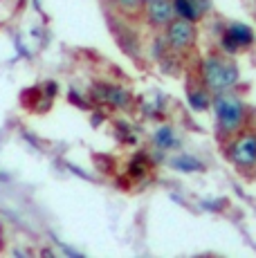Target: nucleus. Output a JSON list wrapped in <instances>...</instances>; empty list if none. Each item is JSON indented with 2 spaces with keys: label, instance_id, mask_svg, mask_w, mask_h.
<instances>
[{
  "label": "nucleus",
  "instance_id": "6",
  "mask_svg": "<svg viewBox=\"0 0 256 258\" xmlns=\"http://www.w3.org/2000/svg\"><path fill=\"white\" fill-rule=\"evenodd\" d=\"M142 18H144L151 29H155V32H164L166 25L175 18L173 5H171V0H151V3L144 5V14H142Z\"/></svg>",
  "mask_w": 256,
  "mask_h": 258
},
{
  "label": "nucleus",
  "instance_id": "12",
  "mask_svg": "<svg viewBox=\"0 0 256 258\" xmlns=\"http://www.w3.org/2000/svg\"><path fill=\"white\" fill-rule=\"evenodd\" d=\"M171 166L178 168V171H184V173H194V171H205L203 162H198L196 157L191 155H178L171 160Z\"/></svg>",
  "mask_w": 256,
  "mask_h": 258
},
{
  "label": "nucleus",
  "instance_id": "9",
  "mask_svg": "<svg viewBox=\"0 0 256 258\" xmlns=\"http://www.w3.org/2000/svg\"><path fill=\"white\" fill-rule=\"evenodd\" d=\"M112 9L124 18H142L144 14V0H110Z\"/></svg>",
  "mask_w": 256,
  "mask_h": 258
},
{
  "label": "nucleus",
  "instance_id": "1",
  "mask_svg": "<svg viewBox=\"0 0 256 258\" xmlns=\"http://www.w3.org/2000/svg\"><path fill=\"white\" fill-rule=\"evenodd\" d=\"M211 110L216 117V135L220 142H229L245 128L249 117V108L238 94L231 90L211 94Z\"/></svg>",
  "mask_w": 256,
  "mask_h": 258
},
{
  "label": "nucleus",
  "instance_id": "4",
  "mask_svg": "<svg viewBox=\"0 0 256 258\" xmlns=\"http://www.w3.org/2000/svg\"><path fill=\"white\" fill-rule=\"evenodd\" d=\"M164 41L171 47V52H175L178 56L180 54H186L198 43V27H196V23L186 21V18L175 16L164 27Z\"/></svg>",
  "mask_w": 256,
  "mask_h": 258
},
{
  "label": "nucleus",
  "instance_id": "5",
  "mask_svg": "<svg viewBox=\"0 0 256 258\" xmlns=\"http://www.w3.org/2000/svg\"><path fill=\"white\" fill-rule=\"evenodd\" d=\"M218 43H220V52L234 56V54L243 52V49H249L254 45V32H252V27L245 23H229L227 27L223 29V34H220Z\"/></svg>",
  "mask_w": 256,
  "mask_h": 258
},
{
  "label": "nucleus",
  "instance_id": "13",
  "mask_svg": "<svg viewBox=\"0 0 256 258\" xmlns=\"http://www.w3.org/2000/svg\"><path fill=\"white\" fill-rule=\"evenodd\" d=\"M128 173H131L133 177H140L146 173V157L144 155H137L135 160H131V164H128Z\"/></svg>",
  "mask_w": 256,
  "mask_h": 258
},
{
  "label": "nucleus",
  "instance_id": "3",
  "mask_svg": "<svg viewBox=\"0 0 256 258\" xmlns=\"http://www.w3.org/2000/svg\"><path fill=\"white\" fill-rule=\"evenodd\" d=\"M225 155L240 173L256 171V131H240L225 142Z\"/></svg>",
  "mask_w": 256,
  "mask_h": 258
},
{
  "label": "nucleus",
  "instance_id": "11",
  "mask_svg": "<svg viewBox=\"0 0 256 258\" xmlns=\"http://www.w3.org/2000/svg\"><path fill=\"white\" fill-rule=\"evenodd\" d=\"M153 144L160 151H171V148L178 144V140H175V133L171 126H162L160 131L153 135Z\"/></svg>",
  "mask_w": 256,
  "mask_h": 258
},
{
  "label": "nucleus",
  "instance_id": "15",
  "mask_svg": "<svg viewBox=\"0 0 256 258\" xmlns=\"http://www.w3.org/2000/svg\"><path fill=\"white\" fill-rule=\"evenodd\" d=\"M146 3H151V0H144V5H146Z\"/></svg>",
  "mask_w": 256,
  "mask_h": 258
},
{
  "label": "nucleus",
  "instance_id": "10",
  "mask_svg": "<svg viewBox=\"0 0 256 258\" xmlns=\"http://www.w3.org/2000/svg\"><path fill=\"white\" fill-rule=\"evenodd\" d=\"M171 5H173V12L178 18H186V21H191V23L200 21V14L196 12L191 0H171Z\"/></svg>",
  "mask_w": 256,
  "mask_h": 258
},
{
  "label": "nucleus",
  "instance_id": "14",
  "mask_svg": "<svg viewBox=\"0 0 256 258\" xmlns=\"http://www.w3.org/2000/svg\"><path fill=\"white\" fill-rule=\"evenodd\" d=\"M194 3V7H196V12L200 14V18L207 16V14L211 12V0H191Z\"/></svg>",
  "mask_w": 256,
  "mask_h": 258
},
{
  "label": "nucleus",
  "instance_id": "7",
  "mask_svg": "<svg viewBox=\"0 0 256 258\" xmlns=\"http://www.w3.org/2000/svg\"><path fill=\"white\" fill-rule=\"evenodd\" d=\"M92 99L108 103V106H112V108H128L133 101L131 92L119 86H110V83H97V86L92 88Z\"/></svg>",
  "mask_w": 256,
  "mask_h": 258
},
{
  "label": "nucleus",
  "instance_id": "8",
  "mask_svg": "<svg viewBox=\"0 0 256 258\" xmlns=\"http://www.w3.org/2000/svg\"><path fill=\"white\" fill-rule=\"evenodd\" d=\"M186 101H189V106L194 110L203 112L207 108H211V92L207 90L203 83H189V88H186Z\"/></svg>",
  "mask_w": 256,
  "mask_h": 258
},
{
  "label": "nucleus",
  "instance_id": "2",
  "mask_svg": "<svg viewBox=\"0 0 256 258\" xmlns=\"http://www.w3.org/2000/svg\"><path fill=\"white\" fill-rule=\"evenodd\" d=\"M240 81V70L236 61H231L229 54L225 52H209L200 63V83L211 94L234 90Z\"/></svg>",
  "mask_w": 256,
  "mask_h": 258
}]
</instances>
